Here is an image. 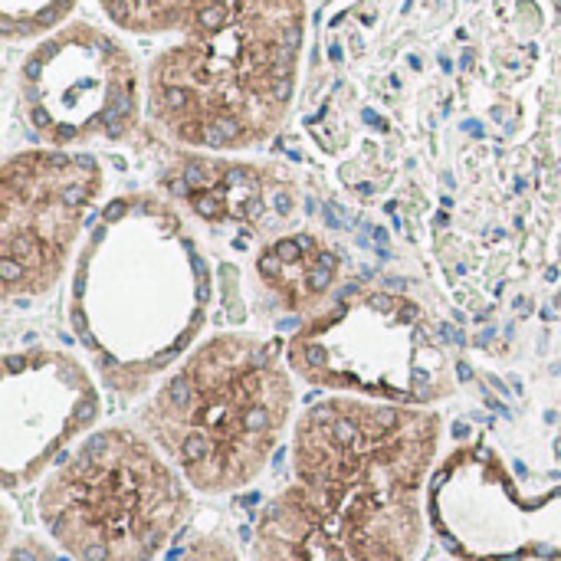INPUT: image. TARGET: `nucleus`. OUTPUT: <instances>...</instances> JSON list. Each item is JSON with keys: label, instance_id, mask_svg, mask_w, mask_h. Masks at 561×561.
I'll list each match as a JSON object with an SVG mask.
<instances>
[{"label": "nucleus", "instance_id": "0eeeda50", "mask_svg": "<svg viewBox=\"0 0 561 561\" xmlns=\"http://www.w3.org/2000/svg\"><path fill=\"white\" fill-rule=\"evenodd\" d=\"M299 381L335 398L434 408L457 391L444 329L408 293L352 286L286 342Z\"/></svg>", "mask_w": 561, "mask_h": 561}, {"label": "nucleus", "instance_id": "423d86ee", "mask_svg": "<svg viewBox=\"0 0 561 561\" xmlns=\"http://www.w3.org/2000/svg\"><path fill=\"white\" fill-rule=\"evenodd\" d=\"M194 513V490L131 424L95 427L39 483L36 519L72 561H161Z\"/></svg>", "mask_w": 561, "mask_h": 561}, {"label": "nucleus", "instance_id": "39448f33", "mask_svg": "<svg viewBox=\"0 0 561 561\" xmlns=\"http://www.w3.org/2000/svg\"><path fill=\"white\" fill-rule=\"evenodd\" d=\"M296 414L286 345L260 332L201 339L148 394L138 427L201 496L253 486Z\"/></svg>", "mask_w": 561, "mask_h": 561}, {"label": "nucleus", "instance_id": "ddd939ff", "mask_svg": "<svg viewBox=\"0 0 561 561\" xmlns=\"http://www.w3.org/2000/svg\"><path fill=\"white\" fill-rule=\"evenodd\" d=\"M79 0H0V33L7 43H30L69 23Z\"/></svg>", "mask_w": 561, "mask_h": 561}, {"label": "nucleus", "instance_id": "f8f14e48", "mask_svg": "<svg viewBox=\"0 0 561 561\" xmlns=\"http://www.w3.org/2000/svg\"><path fill=\"white\" fill-rule=\"evenodd\" d=\"M253 276L283 316L306 322L339 296L345 253L316 230H286L260 243Z\"/></svg>", "mask_w": 561, "mask_h": 561}, {"label": "nucleus", "instance_id": "2eb2a0df", "mask_svg": "<svg viewBox=\"0 0 561 561\" xmlns=\"http://www.w3.org/2000/svg\"><path fill=\"white\" fill-rule=\"evenodd\" d=\"M3 561H56L49 556V549L43 546V542H36V539H23L20 546H13V542H7V559Z\"/></svg>", "mask_w": 561, "mask_h": 561}, {"label": "nucleus", "instance_id": "9d476101", "mask_svg": "<svg viewBox=\"0 0 561 561\" xmlns=\"http://www.w3.org/2000/svg\"><path fill=\"white\" fill-rule=\"evenodd\" d=\"M89 362L49 345L7 348L0 391V467L7 490L46 477L102 414Z\"/></svg>", "mask_w": 561, "mask_h": 561}, {"label": "nucleus", "instance_id": "7ed1b4c3", "mask_svg": "<svg viewBox=\"0 0 561 561\" xmlns=\"http://www.w3.org/2000/svg\"><path fill=\"white\" fill-rule=\"evenodd\" d=\"M128 36L158 39L145 69L148 118L197 154L273 141L302 92L306 0H99Z\"/></svg>", "mask_w": 561, "mask_h": 561}, {"label": "nucleus", "instance_id": "1a4fd4ad", "mask_svg": "<svg viewBox=\"0 0 561 561\" xmlns=\"http://www.w3.org/2000/svg\"><path fill=\"white\" fill-rule=\"evenodd\" d=\"M102 194L105 168L92 151L39 145L3 161L0 286L7 306L46 299L62 283Z\"/></svg>", "mask_w": 561, "mask_h": 561}, {"label": "nucleus", "instance_id": "4468645a", "mask_svg": "<svg viewBox=\"0 0 561 561\" xmlns=\"http://www.w3.org/2000/svg\"><path fill=\"white\" fill-rule=\"evenodd\" d=\"M168 561H243L237 546L217 533V529H201V533H191L184 542L174 546V552L168 556Z\"/></svg>", "mask_w": 561, "mask_h": 561}, {"label": "nucleus", "instance_id": "f03ea898", "mask_svg": "<svg viewBox=\"0 0 561 561\" xmlns=\"http://www.w3.org/2000/svg\"><path fill=\"white\" fill-rule=\"evenodd\" d=\"M444 440L434 408L319 398L293 427L250 561H414Z\"/></svg>", "mask_w": 561, "mask_h": 561}, {"label": "nucleus", "instance_id": "f257e3e1", "mask_svg": "<svg viewBox=\"0 0 561 561\" xmlns=\"http://www.w3.org/2000/svg\"><path fill=\"white\" fill-rule=\"evenodd\" d=\"M299 131L477 325L561 299V0H339Z\"/></svg>", "mask_w": 561, "mask_h": 561}, {"label": "nucleus", "instance_id": "20e7f679", "mask_svg": "<svg viewBox=\"0 0 561 561\" xmlns=\"http://www.w3.org/2000/svg\"><path fill=\"white\" fill-rule=\"evenodd\" d=\"M214 296L210 253L181 207L128 191L95 214L79 247L66 322L99 385L141 398L201 342Z\"/></svg>", "mask_w": 561, "mask_h": 561}, {"label": "nucleus", "instance_id": "6e6552de", "mask_svg": "<svg viewBox=\"0 0 561 561\" xmlns=\"http://www.w3.org/2000/svg\"><path fill=\"white\" fill-rule=\"evenodd\" d=\"M16 105L36 141L82 151L135 138L148 115V92L122 36L89 20H69L20 59Z\"/></svg>", "mask_w": 561, "mask_h": 561}, {"label": "nucleus", "instance_id": "9b49d317", "mask_svg": "<svg viewBox=\"0 0 561 561\" xmlns=\"http://www.w3.org/2000/svg\"><path fill=\"white\" fill-rule=\"evenodd\" d=\"M168 191L210 227L260 230L296 214L299 191L293 174L276 164H253L224 154H191L171 164Z\"/></svg>", "mask_w": 561, "mask_h": 561}]
</instances>
